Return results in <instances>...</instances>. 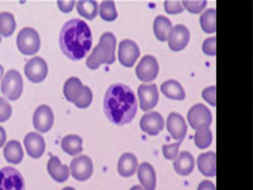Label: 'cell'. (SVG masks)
Instances as JSON below:
<instances>
[{
	"mask_svg": "<svg viewBox=\"0 0 253 190\" xmlns=\"http://www.w3.org/2000/svg\"><path fill=\"white\" fill-rule=\"evenodd\" d=\"M137 101L133 91L126 85H111L104 97V111L108 119L116 125L129 123L136 114Z\"/></svg>",
	"mask_w": 253,
	"mask_h": 190,
	"instance_id": "1",
	"label": "cell"
},
{
	"mask_svg": "<svg viewBox=\"0 0 253 190\" xmlns=\"http://www.w3.org/2000/svg\"><path fill=\"white\" fill-rule=\"evenodd\" d=\"M59 45L65 56L71 60H80L90 51L92 46V32L81 19H71L61 28Z\"/></svg>",
	"mask_w": 253,
	"mask_h": 190,
	"instance_id": "2",
	"label": "cell"
},
{
	"mask_svg": "<svg viewBox=\"0 0 253 190\" xmlns=\"http://www.w3.org/2000/svg\"><path fill=\"white\" fill-rule=\"evenodd\" d=\"M117 39L114 33L104 32L99 40V43L93 48L91 54L86 59V65L89 69L95 70L102 64H112L115 62Z\"/></svg>",
	"mask_w": 253,
	"mask_h": 190,
	"instance_id": "3",
	"label": "cell"
},
{
	"mask_svg": "<svg viewBox=\"0 0 253 190\" xmlns=\"http://www.w3.org/2000/svg\"><path fill=\"white\" fill-rule=\"evenodd\" d=\"M23 79L16 69H10L1 81V93L10 100L18 99L23 93Z\"/></svg>",
	"mask_w": 253,
	"mask_h": 190,
	"instance_id": "4",
	"label": "cell"
},
{
	"mask_svg": "<svg viewBox=\"0 0 253 190\" xmlns=\"http://www.w3.org/2000/svg\"><path fill=\"white\" fill-rule=\"evenodd\" d=\"M17 46L20 52L25 55L36 54L41 46L39 32L31 27L23 28L17 35Z\"/></svg>",
	"mask_w": 253,
	"mask_h": 190,
	"instance_id": "5",
	"label": "cell"
},
{
	"mask_svg": "<svg viewBox=\"0 0 253 190\" xmlns=\"http://www.w3.org/2000/svg\"><path fill=\"white\" fill-rule=\"evenodd\" d=\"M25 180L19 170L12 166L0 169V190H25Z\"/></svg>",
	"mask_w": 253,
	"mask_h": 190,
	"instance_id": "6",
	"label": "cell"
},
{
	"mask_svg": "<svg viewBox=\"0 0 253 190\" xmlns=\"http://www.w3.org/2000/svg\"><path fill=\"white\" fill-rule=\"evenodd\" d=\"M69 169L73 178L78 181H85L93 173V161L88 156L81 155L71 160Z\"/></svg>",
	"mask_w": 253,
	"mask_h": 190,
	"instance_id": "7",
	"label": "cell"
},
{
	"mask_svg": "<svg viewBox=\"0 0 253 190\" xmlns=\"http://www.w3.org/2000/svg\"><path fill=\"white\" fill-rule=\"evenodd\" d=\"M159 72V65L156 58L152 55L143 56L135 68V74L138 80L142 82L153 81Z\"/></svg>",
	"mask_w": 253,
	"mask_h": 190,
	"instance_id": "8",
	"label": "cell"
},
{
	"mask_svg": "<svg viewBox=\"0 0 253 190\" xmlns=\"http://www.w3.org/2000/svg\"><path fill=\"white\" fill-rule=\"evenodd\" d=\"M25 75L33 83L42 82L47 75V64L40 56H34L25 65Z\"/></svg>",
	"mask_w": 253,
	"mask_h": 190,
	"instance_id": "9",
	"label": "cell"
},
{
	"mask_svg": "<svg viewBox=\"0 0 253 190\" xmlns=\"http://www.w3.org/2000/svg\"><path fill=\"white\" fill-rule=\"evenodd\" d=\"M188 121L190 126L197 130L202 126H209L211 124L212 117L210 109L203 103L193 105L188 112Z\"/></svg>",
	"mask_w": 253,
	"mask_h": 190,
	"instance_id": "10",
	"label": "cell"
},
{
	"mask_svg": "<svg viewBox=\"0 0 253 190\" xmlns=\"http://www.w3.org/2000/svg\"><path fill=\"white\" fill-rule=\"evenodd\" d=\"M140 54L138 45L131 39H124L119 44L118 57L122 65L132 67Z\"/></svg>",
	"mask_w": 253,
	"mask_h": 190,
	"instance_id": "11",
	"label": "cell"
},
{
	"mask_svg": "<svg viewBox=\"0 0 253 190\" xmlns=\"http://www.w3.org/2000/svg\"><path fill=\"white\" fill-rule=\"evenodd\" d=\"M137 95L140 108L143 111H148L155 107L159 99L158 90L155 84H141L137 89Z\"/></svg>",
	"mask_w": 253,
	"mask_h": 190,
	"instance_id": "12",
	"label": "cell"
},
{
	"mask_svg": "<svg viewBox=\"0 0 253 190\" xmlns=\"http://www.w3.org/2000/svg\"><path fill=\"white\" fill-rule=\"evenodd\" d=\"M53 112L46 104L38 106L33 115V124L35 128L42 133L49 131L53 125Z\"/></svg>",
	"mask_w": 253,
	"mask_h": 190,
	"instance_id": "13",
	"label": "cell"
},
{
	"mask_svg": "<svg viewBox=\"0 0 253 190\" xmlns=\"http://www.w3.org/2000/svg\"><path fill=\"white\" fill-rule=\"evenodd\" d=\"M167 40L171 50L173 51L183 50L187 46L190 40V32L186 26L176 25L170 31Z\"/></svg>",
	"mask_w": 253,
	"mask_h": 190,
	"instance_id": "14",
	"label": "cell"
},
{
	"mask_svg": "<svg viewBox=\"0 0 253 190\" xmlns=\"http://www.w3.org/2000/svg\"><path fill=\"white\" fill-rule=\"evenodd\" d=\"M141 130L148 135H157L164 127V119L160 113L156 111H150L145 113L139 122Z\"/></svg>",
	"mask_w": 253,
	"mask_h": 190,
	"instance_id": "15",
	"label": "cell"
},
{
	"mask_svg": "<svg viewBox=\"0 0 253 190\" xmlns=\"http://www.w3.org/2000/svg\"><path fill=\"white\" fill-rule=\"evenodd\" d=\"M24 145L28 155L33 158H41L45 150L43 137L36 132H30L25 136Z\"/></svg>",
	"mask_w": 253,
	"mask_h": 190,
	"instance_id": "16",
	"label": "cell"
},
{
	"mask_svg": "<svg viewBox=\"0 0 253 190\" xmlns=\"http://www.w3.org/2000/svg\"><path fill=\"white\" fill-rule=\"evenodd\" d=\"M166 128L173 139L182 141L187 133V124L183 116L177 112H171L166 120Z\"/></svg>",
	"mask_w": 253,
	"mask_h": 190,
	"instance_id": "17",
	"label": "cell"
},
{
	"mask_svg": "<svg viewBox=\"0 0 253 190\" xmlns=\"http://www.w3.org/2000/svg\"><path fill=\"white\" fill-rule=\"evenodd\" d=\"M47 171L53 180H55L56 182H60V183L66 181L70 174L69 167L65 164H62L60 159L55 156H52L48 159Z\"/></svg>",
	"mask_w": 253,
	"mask_h": 190,
	"instance_id": "18",
	"label": "cell"
},
{
	"mask_svg": "<svg viewBox=\"0 0 253 190\" xmlns=\"http://www.w3.org/2000/svg\"><path fill=\"white\" fill-rule=\"evenodd\" d=\"M137 177L144 190H154L156 186V174L149 162H142L137 167Z\"/></svg>",
	"mask_w": 253,
	"mask_h": 190,
	"instance_id": "19",
	"label": "cell"
},
{
	"mask_svg": "<svg viewBox=\"0 0 253 190\" xmlns=\"http://www.w3.org/2000/svg\"><path fill=\"white\" fill-rule=\"evenodd\" d=\"M216 156L214 152L203 153L198 157L197 164L201 173L205 176H215L216 173Z\"/></svg>",
	"mask_w": 253,
	"mask_h": 190,
	"instance_id": "20",
	"label": "cell"
},
{
	"mask_svg": "<svg viewBox=\"0 0 253 190\" xmlns=\"http://www.w3.org/2000/svg\"><path fill=\"white\" fill-rule=\"evenodd\" d=\"M137 158L132 153L123 154L118 161V172L123 177H129L137 170Z\"/></svg>",
	"mask_w": 253,
	"mask_h": 190,
	"instance_id": "21",
	"label": "cell"
},
{
	"mask_svg": "<svg viewBox=\"0 0 253 190\" xmlns=\"http://www.w3.org/2000/svg\"><path fill=\"white\" fill-rule=\"evenodd\" d=\"M175 171L183 176L190 174L195 166L194 157L189 152H181L173 163Z\"/></svg>",
	"mask_w": 253,
	"mask_h": 190,
	"instance_id": "22",
	"label": "cell"
},
{
	"mask_svg": "<svg viewBox=\"0 0 253 190\" xmlns=\"http://www.w3.org/2000/svg\"><path fill=\"white\" fill-rule=\"evenodd\" d=\"M3 156L6 160L12 164H18L24 158V152L21 144L17 140H10L4 146Z\"/></svg>",
	"mask_w": 253,
	"mask_h": 190,
	"instance_id": "23",
	"label": "cell"
},
{
	"mask_svg": "<svg viewBox=\"0 0 253 190\" xmlns=\"http://www.w3.org/2000/svg\"><path fill=\"white\" fill-rule=\"evenodd\" d=\"M84 85L77 77H70L68 78L63 86V95L65 98L74 103V101L79 97L83 91Z\"/></svg>",
	"mask_w": 253,
	"mask_h": 190,
	"instance_id": "24",
	"label": "cell"
},
{
	"mask_svg": "<svg viewBox=\"0 0 253 190\" xmlns=\"http://www.w3.org/2000/svg\"><path fill=\"white\" fill-rule=\"evenodd\" d=\"M160 90L162 94L171 98L176 100H182L185 98V91L182 85L176 80H167L161 84Z\"/></svg>",
	"mask_w": 253,
	"mask_h": 190,
	"instance_id": "25",
	"label": "cell"
},
{
	"mask_svg": "<svg viewBox=\"0 0 253 190\" xmlns=\"http://www.w3.org/2000/svg\"><path fill=\"white\" fill-rule=\"evenodd\" d=\"M61 149L70 156H77L83 151V140L75 134L67 135L61 140Z\"/></svg>",
	"mask_w": 253,
	"mask_h": 190,
	"instance_id": "26",
	"label": "cell"
},
{
	"mask_svg": "<svg viewBox=\"0 0 253 190\" xmlns=\"http://www.w3.org/2000/svg\"><path fill=\"white\" fill-rule=\"evenodd\" d=\"M171 30H172V24L167 17L163 15H159L155 18L153 22V32L158 40L160 41L167 40L168 34Z\"/></svg>",
	"mask_w": 253,
	"mask_h": 190,
	"instance_id": "27",
	"label": "cell"
},
{
	"mask_svg": "<svg viewBox=\"0 0 253 190\" xmlns=\"http://www.w3.org/2000/svg\"><path fill=\"white\" fill-rule=\"evenodd\" d=\"M76 9L80 16L87 20H93L99 12V4L94 0H81L76 3Z\"/></svg>",
	"mask_w": 253,
	"mask_h": 190,
	"instance_id": "28",
	"label": "cell"
},
{
	"mask_svg": "<svg viewBox=\"0 0 253 190\" xmlns=\"http://www.w3.org/2000/svg\"><path fill=\"white\" fill-rule=\"evenodd\" d=\"M16 29V21L12 13H0V35L10 36Z\"/></svg>",
	"mask_w": 253,
	"mask_h": 190,
	"instance_id": "29",
	"label": "cell"
},
{
	"mask_svg": "<svg viewBox=\"0 0 253 190\" xmlns=\"http://www.w3.org/2000/svg\"><path fill=\"white\" fill-rule=\"evenodd\" d=\"M215 9L206 10L200 17V24L204 32L211 33L214 32L216 30V21H215Z\"/></svg>",
	"mask_w": 253,
	"mask_h": 190,
	"instance_id": "30",
	"label": "cell"
},
{
	"mask_svg": "<svg viewBox=\"0 0 253 190\" xmlns=\"http://www.w3.org/2000/svg\"><path fill=\"white\" fill-rule=\"evenodd\" d=\"M195 144L200 149L208 148L212 141V133L209 126H202L196 130L194 136Z\"/></svg>",
	"mask_w": 253,
	"mask_h": 190,
	"instance_id": "31",
	"label": "cell"
},
{
	"mask_svg": "<svg viewBox=\"0 0 253 190\" xmlns=\"http://www.w3.org/2000/svg\"><path fill=\"white\" fill-rule=\"evenodd\" d=\"M99 14L100 17L107 21L112 22L117 19L118 12L114 1H102L99 5Z\"/></svg>",
	"mask_w": 253,
	"mask_h": 190,
	"instance_id": "32",
	"label": "cell"
},
{
	"mask_svg": "<svg viewBox=\"0 0 253 190\" xmlns=\"http://www.w3.org/2000/svg\"><path fill=\"white\" fill-rule=\"evenodd\" d=\"M92 99H93V93L91 89L87 86H84L81 95L74 101V104L79 108H86L91 104Z\"/></svg>",
	"mask_w": 253,
	"mask_h": 190,
	"instance_id": "33",
	"label": "cell"
},
{
	"mask_svg": "<svg viewBox=\"0 0 253 190\" xmlns=\"http://www.w3.org/2000/svg\"><path fill=\"white\" fill-rule=\"evenodd\" d=\"M181 143H182V141H178L177 143H174V144L164 145L162 147V152H163V156L165 157V158H167V159H176Z\"/></svg>",
	"mask_w": 253,
	"mask_h": 190,
	"instance_id": "34",
	"label": "cell"
},
{
	"mask_svg": "<svg viewBox=\"0 0 253 190\" xmlns=\"http://www.w3.org/2000/svg\"><path fill=\"white\" fill-rule=\"evenodd\" d=\"M11 115L12 106L4 97H0V122L7 121Z\"/></svg>",
	"mask_w": 253,
	"mask_h": 190,
	"instance_id": "35",
	"label": "cell"
},
{
	"mask_svg": "<svg viewBox=\"0 0 253 190\" xmlns=\"http://www.w3.org/2000/svg\"><path fill=\"white\" fill-rule=\"evenodd\" d=\"M182 5L191 13H199L206 7L207 1H183Z\"/></svg>",
	"mask_w": 253,
	"mask_h": 190,
	"instance_id": "36",
	"label": "cell"
},
{
	"mask_svg": "<svg viewBox=\"0 0 253 190\" xmlns=\"http://www.w3.org/2000/svg\"><path fill=\"white\" fill-rule=\"evenodd\" d=\"M215 42H216V37L215 36H211V37L207 38L203 43V51L208 55L214 56L215 53H216Z\"/></svg>",
	"mask_w": 253,
	"mask_h": 190,
	"instance_id": "37",
	"label": "cell"
},
{
	"mask_svg": "<svg viewBox=\"0 0 253 190\" xmlns=\"http://www.w3.org/2000/svg\"><path fill=\"white\" fill-rule=\"evenodd\" d=\"M164 7L168 14H178L184 10L180 1H165Z\"/></svg>",
	"mask_w": 253,
	"mask_h": 190,
	"instance_id": "38",
	"label": "cell"
},
{
	"mask_svg": "<svg viewBox=\"0 0 253 190\" xmlns=\"http://www.w3.org/2000/svg\"><path fill=\"white\" fill-rule=\"evenodd\" d=\"M203 98L211 105L215 106V86L209 87L203 91Z\"/></svg>",
	"mask_w": 253,
	"mask_h": 190,
	"instance_id": "39",
	"label": "cell"
},
{
	"mask_svg": "<svg viewBox=\"0 0 253 190\" xmlns=\"http://www.w3.org/2000/svg\"><path fill=\"white\" fill-rule=\"evenodd\" d=\"M57 6L61 12L69 13L75 6V1H57Z\"/></svg>",
	"mask_w": 253,
	"mask_h": 190,
	"instance_id": "40",
	"label": "cell"
},
{
	"mask_svg": "<svg viewBox=\"0 0 253 190\" xmlns=\"http://www.w3.org/2000/svg\"><path fill=\"white\" fill-rule=\"evenodd\" d=\"M198 190H215V185L210 180H203L199 184Z\"/></svg>",
	"mask_w": 253,
	"mask_h": 190,
	"instance_id": "41",
	"label": "cell"
},
{
	"mask_svg": "<svg viewBox=\"0 0 253 190\" xmlns=\"http://www.w3.org/2000/svg\"><path fill=\"white\" fill-rule=\"evenodd\" d=\"M5 143H6V131L2 126H0V148L3 147Z\"/></svg>",
	"mask_w": 253,
	"mask_h": 190,
	"instance_id": "42",
	"label": "cell"
},
{
	"mask_svg": "<svg viewBox=\"0 0 253 190\" xmlns=\"http://www.w3.org/2000/svg\"><path fill=\"white\" fill-rule=\"evenodd\" d=\"M129 190H144V188L142 186H140V185H134Z\"/></svg>",
	"mask_w": 253,
	"mask_h": 190,
	"instance_id": "43",
	"label": "cell"
},
{
	"mask_svg": "<svg viewBox=\"0 0 253 190\" xmlns=\"http://www.w3.org/2000/svg\"><path fill=\"white\" fill-rule=\"evenodd\" d=\"M3 74H4V68L3 66L0 64V81H2V77H3Z\"/></svg>",
	"mask_w": 253,
	"mask_h": 190,
	"instance_id": "44",
	"label": "cell"
},
{
	"mask_svg": "<svg viewBox=\"0 0 253 190\" xmlns=\"http://www.w3.org/2000/svg\"><path fill=\"white\" fill-rule=\"evenodd\" d=\"M62 190H75V189H74L73 187H69V186H68V187H64Z\"/></svg>",
	"mask_w": 253,
	"mask_h": 190,
	"instance_id": "45",
	"label": "cell"
},
{
	"mask_svg": "<svg viewBox=\"0 0 253 190\" xmlns=\"http://www.w3.org/2000/svg\"><path fill=\"white\" fill-rule=\"evenodd\" d=\"M1 40H2V38H1V35H0V42H1Z\"/></svg>",
	"mask_w": 253,
	"mask_h": 190,
	"instance_id": "46",
	"label": "cell"
}]
</instances>
